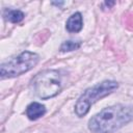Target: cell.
Returning a JSON list of instances; mask_svg holds the SVG:
<instances>
[{"label": "cell", "instance_id": "6da1fadb", "mask_svg": "<svg viewBox=\"0 0 133 133\" xmlns=\"http://www.w3.org/2000/svg\"><path fill=\"white\" fill-rule=\"evenodd\" d=\"M133 119V106L114 105L103 109L88 122L94 133H113Z\"/></svg>", "mask_w": 133, "mask_h": 133}, {"label": "cell", "instance_id": "8992f818", "mask_svg": "<svg viewBox=\"0 0 133 133\" xmlns=\"http://www.w3.org/2000/svg\"><path fill=\"white\" fill-rule=\"evenodd\" d=\"M82 28V17L80 12L72 15L66 22V29L70 32H78Z\"/></svg>", "mask_w": 133, "mask_h": 133}, {"label": "cell", "instance_id": "ba28073f", "mask_svg": "<svg viewBox=\"0 0 133 133\" xmlns=\"http://www.w3.org/2000/svg\"><path fill=\"white\" fill-rule=\"evenodd\" d=\"M80 47V43H76V42H73V41H66L64 42L61 47H60V50L65 52V51H73V50H76Z\"/></svg>", "mask_w": 133, "mask_h": 133}, {"label": "cell", "instance_id": "5b68a950", "mask_svg": "<svg viewBox=\"0 0 133 133\" xmlns=\"http://www.w3.org/2000/svg\"><path fill=\"white\" fill-rule=\"evenodd\" d=\"M45 112H46L45 106L36 102L31 103L26 109V114L30 119H37L38 117L43 116Z\"/></svg>", "mask_w": 133, "mask_h": 133}, {"label": "cell", "instance_id": "9c48e42d", "mask_svg": "<svg viewBox=\"0 0 133 133\" xmlns=\"http://www.w3.org/2000/svg\"><path fill=\"white\" fill-rule=\"evenodd\" d=\"M125 20H126V24H127V26H128L129 28L133 29V12L128 14V15L126 16Z\"/></svg>", "mask_w": 133, "mask_h": 133}, {"label": "cell", "instance_id": "7a4b0ae2", "mask_svg": "<svg viewBox=\"0 0 133 133\" xmlns=\"http://www.w3.org/2000/svg\"><path fill=\"white\" fill-rule=\"evenodd\" d=\"M118 84L115 81H104L102 83H99L88 89H86L83 95L79 98V100L76 103L75 111L78 116L85 115L91 104L97 102L98 100L106 97L110 92H112L114 89H116Z\"/></svg>", "mask_w": 133, "mask_h": 133}, {"label": "cell", "instance_id": "3957f363", "mask_svg": "<svg viewBox=\"0 0 133 133\" xmlns=\"http://www.w3.org/2000/svg\"><path fill=\"white\" fill-rule=\"evenodd\" d=\"M31 85L35 95L41 99H50L60 91L59 74L57 71L53 70L44 71L33 78Z\"/></svg>", "mask_w": 133, "mask_h": 133}, {"label": "cell", "instance_id": "52a82bcc", "mask_svg": "<svg viewBox=\"0 0 133 133\" xmlns=\"http://www.w3.org/2000/svg\"><path fill=\"white\" fill-rule=\"evenodd\" d=\"M4 17L6 20H8L11 23H19L24 19V14L20 10H5Z\"/></svg>", "mask_w": 133, "mask_h": 133}, {"label": "cell", "instance_id": "277c9868", "mask_svg": "<svg viewBox=\"0 0 133 133\" xmlns=\"http://www.w3.org/2000/svg\"><path fill=\"white\" fill-rule=\"evenodd\" d=\"M38 61V55L25 51L14 59L1 64L0 73L2 78H10L22 75L31 70Z\"/></svg>", "mask_w": 133, "mask_h": 133}]
</instances>
